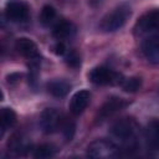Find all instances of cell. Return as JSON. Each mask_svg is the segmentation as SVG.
<instances>
[{
    "label": "cell",
    "mask_w": 159,
    "mask_h": 159,
    "mask_svg": "<svg viewBox=\"0 0 159 159\" xmlns=\"http://www.w3.org/2000/svg\"><path fill=\"white\" fill-rule=\"evenodd\" d=\"M76 34V26L68 20H60L52 29V36L57 41H65Z\"/></svg>",
    "instance_id": "obj_12"
},
{
    "label": "cell",
    "mask_w": 159,
    "mask_h": 159,
    "mask_svg": "<svg viewBox=\"0 0 159 159\" xmlns=\"http://www.w3.org/2000/svg\"><path fill=\"white\" fill-rule=\"evenodd\" d=\"M120 148L113 140L109 139H96L87 147V155L91 158L109 159L119 155Z\"/></svg>",
    "instance_id": "obj_3"
},
{
    "label": "cell",
    "mask_w": 159,
    "mask_h": 159,
    "mask_svg": "<svg viewBox=\"0 0 159 159\" xmlns=\"http://www.w3.org/2000/svg\"><path fill=\"white\" fill-rule=\"evenodd\" d=\"M60 130L63 134V137H65L66 140H72V138L75 135V130H76L75 120L71 119V118L63 117V120H62V124H61Z\"/></svg>",
    "instance_id": "obj_19"
},
{
    "label": "cell",
    "mask_w": 159,
    "mask_h": 159,
    "mask_svg": "<svg viewBox=\"0 0 159 159\" xmlns=\"http://www.w3.org/2000/svg\"><path fill=\"white\" fill-rule=\"evenodd\" d=\"M21 76H22L21 73H11L10 76H7V82L9 83H15L21 78Z\"/></svg>",
    "instance_id": "obj_23"
},
{
    "label": "cell",
    "mask_w": 159,
    "mask_h": 159,
    "mask_svg": "<svg viewBox=\"0 0 159 159\" xmlns=\"http://www.w3.org/2000/svg\"><path fill=\"white\" fill-rule=\"evenodd\" d=\"M120 86L123 88V91L125 92H137L140 86H142V80L139 77H129V78H123V81L120 82Z\"/></svg>",
    "instance_id": "obj_20"
},
{
    "label": "cell",
    "mask_w": 159,
    "mask_h": 159,
    "mask_svg": "<svg viewBox=\"0 0 159 159\" xmlns=\"http://www.w3.org/2000/svg\"><path fill=\"white\" fill-rule=\"evenodd\" d=\"M132 10L129 4L122 2L108 12L101 21V29L106 32H113L124 26L127 20L130 17Z\"/></svg>",
    "instance_id": "obj_2"
},
{
    "label": "cell",
    "mask_w": 159,
    "mask_h": 159,
    "mask_svg": "<svg viewBox=\"0 0 159 159\" xmlns=\"http://www.w3.org/2000/svg\"><path fill=\"white\" fill-rule=\"evenodd\" d=\"M46 88H47V92L50 94H52L53 97L62 98L70 92L71 84L65 80H52V81L47 82Z\"/></svg>",
    "instance_id": "obj_14"
},
{
    "label": "cell",
    "mask_w": 159,
    "mask_h": 159,
    "mask_svg": "<svg viewBox=\"0 0 159 159\" xmlns=\"http://www.w3.org/2000/svg\"><path fill=\"white\" fill-rule=\"evenodd\" d=\"M129 104V102L122 97H117V96H112L109 98H107V101L99 107L98 109V116H97V120H104L106 118L113 116L114 113L124 109Z\"/></svg>",
    "instance_id": "obj_9"
},
{
    "label": "cell",
    "mask_w": 159,
    "mask_h": 159,
    "mask_svg": "<svg viewBox=\"0 0 159 159\" xmlns=\"http://www.w3.org/2000/svg\"><path fill=\"white\" fill-rule=\"evenodd\" d=\"M145 139L149 148L159 152V118L152 119L145 128Z\"/></svg>",
    "instance_id": "obj_13"
},
{
    "label": "cell",
    "mask_w": 159,
    "mask_h": 159,
    "mask_svg": "<svg viewBox=\"0 0 159 159\" xmlns=\"http://www.w3.org/2000/svg\"><path fill=\"white\" fill-rule=\"evenodd\" d=\"M5 16L12 22H25L30 17V7L22 0H9L5 6Z\"/></svg>",
    "instance_id": "obj_8"
},
{
    "label": "cell",
    "mask_w": 159,
    "mask_h": 159,
    "mask_svg": "<svg viewBox=\"0 0 159 159\" xmlns=\"http://www.w3.org/2000/svg\"><path fill=\"white\" fill-rule=\"evenodd\" d=\"M52 51L55 55L57 56H65L67 53V48H66V45L63 41H57L53 46H52Z\"/></svg>",
    "instance_id": "obj_22"
},
{
    "label": "cell",
    "mask_w": 159,
    "mask_h": 159,
    "mask_svg": "<svg viewBox=\"0 0 159 159\" xmlns=\"http://www.w3.org/2000/svg\"><path fill=\"white\" fill-rule=\"evenodd\" d=\"M111 137L123 147V149L134 150L138 148L139 125L135 119L124 117L116 120L109 128Z\"/></svg>",
    "instance_id": "obj_1"
},
{
    "label": "cell",
    "mask_w": 159,
    "mask_h": 159,
    "mask_svg": "<svg viewBox=\"0 0 159 159\" xmlns=\"http://www.w3.org/2000/svg\"><path fill=\"white\" fill-rule=\"evenodd\" d=\"M15 123H16V113L14 112V109H11V108H9V107L1 108V112H0L1 137H2L4 133H5L7 129H10Z\"/></svg>",
    "instance_id": "obj_15"
},
{
    "label": "cell",
    "mask_w": 159,
    "mask_h": 159,
    "mask_svg": "<svg viewBox=\"0 0 159 159\" xmlns=\"http://www.w3.org/2000/svg\"><path fill=\"white\" fill-rule=\"evenodd\" d=\"M16 51L29 61L30 65H39L41 62V55L37 45L29 37H19L15 42Z\"/></svg>",
    "instance_id": "obj_7"
},
{
    "label": "cell",
    "mask_w": 159,
    "mask_h": 159,
    "mask_svg": "<svg viewBox=\"0 0 159 159\" xmlns=\"http://www.w3.org/2000/svg\"><path fill=\"white\" fill-rule=\"evenodd\" d=\"M88 78L92 83L98 86H108V84H120L123 81V76L114 70L107 66H97L89 73Z\"/></svg>",
    "instance_id": "obj_5"
},
{
    "label": "cell",
    "mask_w": 159,
    "mask_h": 159,
    "mask_svg": "<svg viewBox=\"0 0 159 159\" xmlns=\"http://www.w3.org/2000/svg\"><path fill=\"white\" fill-rule=\"evenodd\" d=\"M57 153V147L50 143H43L40 145H36L32 148L31 155L37 159H46V158H52Z\"/></svg>",
    "instance_id": "obj_16"
},
{
    "label": "cell",
    "mask_w": 159,
    "mask_h": 159,
    "mask_svg": "<svg viewBox=\"0 0 159 159\" xmlns=\"http://www.w3.org/2000/svg\"><path fill=\"white\" fill-rule=\"evenodd\" d=\"M56 9L51 5H43L41 11H40V22L43 26H50L51 24H53V21L56 20Z\"/></svg>",
    "instance_id": "obj_18"
},
{
    "label": "cell",
    "mask_w": 159,
    "mask_h": 159,
    "mask_svg": "<svg viewBox=\"0 0 159 159\" xmlns=\"http://www.w3.org/2000/svg\"><path fill=\"white\" fill-rule=\"evenodd\" d=\"M63 117L61 114V112H58L56 108H46L41 112L40 117H39V125L40 129L46 133V134H51L55 133L57 130H60Z\"/></svg>",
    "instance_id": "obj_6"
},
{
    "label": "cell",
    "mask_w": 159,
    "mask_h": 159,
    "mask_svg": "<svg viewBox=\"0 0 159 159\" xmlns=\"http://www.w3.org/2000/svg\"><path fill=\"white\" fill-rule=\"evenodd\" d=\"M142 52L149 62L159 65V35L145 37L142 42Z\"/></svg>",
    "instance_id": "obj_10"
},
{
    "label": "cell",
    "mask_w": 159,
    "mask_h": 159,
    "mask_svg": "<svg viewBox=\"0 0 159 159\" xmlns=\"http://www.w3.org/2000/svg\"><path fill=\"white\" fill-rule=\"evenodd\" d=\"M134 32L138 36L159 35V10H152L143 14L134 26Z\"/></svg>",
    "instance_id": "obj_4"
},
{
    "label": "cell",
    "mask_w": 159,
    "mask_h": 159,
    "mask_svg": "<svg viewBox=\"0 0 159 159\" xmlns=\"http://www.w3.org/2000/svg\"><path fill=\"white\" fill-rule=\"evenodd\" d=\"M9 149L16 155H22L30 150V145L20 134H14L9 140Z\"/></svg>",
    "instance_id": "obj_17"
},
{
    "label": "cell",
    "mask_w": 159,
    "mask_h": 159,
    "mask_svg": "<svg viewBox=\"0 0 159 159\" xmlns=\"http://www.w3.org/2000/svg\"><path fill=\"white\" fill-rule=\"evenodd\" d=\"M65 61H66V63L70 66V67H72V68H78L80 66H81V57H80V55L76 52V51H68L67 53H66V56H65Z\"/></svg>",
    "instance_id": "obj_21"
},
{
    "label": "cell",
    "mask_w": 159,
    "mask_h": 159,
    "mask_svg": "<svg viewBox=\"0 0 159 159\" xmlns=\"http://www.w3.org/2000/svg\"><path fill=\"white\" fill-rule=\"evenodd\" d=\"M89 101H91V93H89V91L81 89V91L76 92L72 96V98L70 101V104H68L70 112L73 116H80L87 108Z\"/></svg>",
    "instance_id": "obj_11"
}]
</instances>
